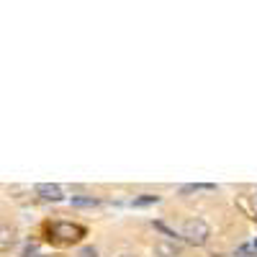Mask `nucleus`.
<instances>
[{
	"label": "nucleus",
	"instance_id": "1",
	"mask_svg": "<svg viewBox=\"0 0 257 257\" xmlns=\"http://www.w3.org/2000/svg\"><path fill=\"white\" fill-rule=\"evenodd\" d=\"M183 237H185L188 244H196V247L206 244V239H208V224H206L203 219H190V221H185Z\"/></svg>",
	"mask_w": 257,
	"mask_h": 257
},
{
	"label": "nucleus",
	"instance_id": "2",
	"mask_svg": "<svg viewBox=\"0 0 257 257\" xmlns=\"http://www.w3.org/2000/svg\"><path fill=\"white\" fill-rule=\"evenodd\" d=\"M54 237L62 242H77L80 237H85V229L77 224H70V221H59V224H54Z\"/></svg>",
	"mask_w": 257,
	"mask_h": 257
},
{
	"label": "nucleus",
	"instance_id": "3",
	"mask_svg": "<svg viewBox=\"0 0 257 257\" xmlns=\"http://www.w3.org/2000/svg\"><path fill=\"white\" fill-rule=\"evenodd\" d=\"M36 193L41 198H47V201H59L62 198V188L54 185V183H39L36 185Z\"/></svg>",
	"mask_w": 257,
	"mask_h": 257
},
{
	"label": "nucleus",
	"instance_id": "4",
	"mask_svg": "<svg viewBox=\"0 0 257 257\" xmlns=\"http://www.w3.org/2000/svg\"><path fill=\"white\" fill-rule=\"evenodd\" d=\"M216 185H211V183H193V185H183L180 193L183 196H188V193H196V190H213Z\"/></svg>",
	"mask_w": 257,
	"mask_h": 257
},
{
	"label": "nucleus",
	"instance_id": "5",
	"mask_svg": "<svg viewBox=\"0 0 257 257\" xmlns=\"http://www.w3.org/2000/svg\"><path fill=\"white\" fill-rule=\"evenodd\" d=\"M72 206H77V208H93V206H98V201H95V198H82V196H75V198H72Z\"/></svg>",
	"mask_w": 257,
	"mask_h": 257
},
{
	"label": "nucleus",
	"instance_id": "6",
	"mask_svg": "<svg viewBox=\"0 0 257 257\" xmlns=\"http://www.w3.org/2000/svg\"><path fill=\"white\" fill-rule=\"evenodd\" d=\"M155 252L157 254H165V257H175L178 254V247H173V244H157Z\"/></svg>",
	"mask_w": 257,
	"mask_h": 257
},
{
	"label": "nucleus",
	"instance_id": "7",
	"mask_svg": "<svg viewBox=\"0 0 257 257\" xmlns=\"http://www.w3.org/2000/svg\"><path fill=\"white\" fill-rule=\"evenodd\" d=\"M157 201H160L157 196H142V198L134 201V206H149V203H157Z\"/></svg>",
	"mask_w": 257,
	"mask_h": 257
},
{
	"label": "nucleus",
	"instance_id": "8",
	"mask_svg": "<svg viewBox=\"0 0 257 257\" xmlns=\"http://www.w3.org/2000/svg\"><path fill=\"white\" fill-rule=\"evenodd\" d=\"M80 257H98V252H95V247H82Z\"/></svg>",
	"mask_w": 257,
	"mask_h": 257
},
{
	"label": "nucleus",
	"instance_id": "9",
	"mask_svg": "<svg viewBox=\"0 0 257 257\" xmlns=\"http://www.w3.org/2000/svg\"><path fill=\"white\" fill-rule=\"evenodd\" d=\"M155 229H160V231H162V234H167V237H175V231H170V229H167V226H165V224H160V221H157V224H155Z\"/></svg>",
	"mask_w": 257,
	"mask_h": 257
},
{
	"label": "nucleus",
	"instance_id": "10",
	"mask_svg": "<svg viewBox=\"0 0 257 257\" xmlns=\"http://www.w3.org/2000/svg\"><path fill=\"white\" fill-rule=\"evenodd\" d=\"M26 257H36V254H34V252H26Z\"/></svg>",
	"mask_w": 257,
	"mask_h": 257
},
{
	"label": "nucleus",
	"instance_id": "11",
	"mask_svg": "<svg viewBox=\"0 0 257 257\" xmlns=\"http://www.w3.org/2000/svg\"><path fill=\"white\" fill-rule=\"evenodd\" d=\"M121 257H134V254H121Z\"/></svg>",
	"mask_w": 257,
	"mask_h": 257
}]
</instances>
